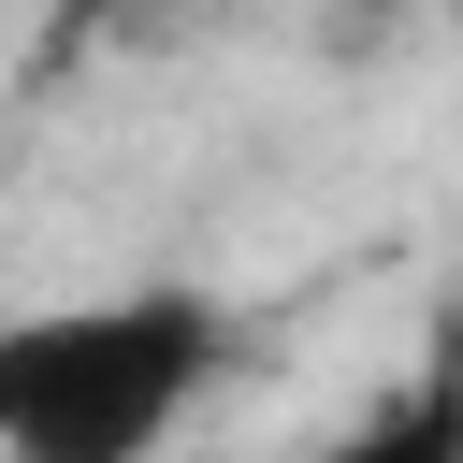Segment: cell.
<instances>
[{
	"label": "cell",
	"instance_id": "obj_4",
	"mask_svg": "<svg viewBox=\"0 0 463 463\" xmlns=\"http://www.w3.org/2000/svg\"><path fill=\"white\" fill-rule=\"evenodd\" d=\"M449 14H463V0H449Z\"/></svg>",
	"mask_w": 463,
	"mask_h": 463
},
{
	"label": "cell",
	"instance_id": "obj_1",
	"mask_svg": "<svg viewBox=\"0 0 463 463\" xmlns=\"http://www.w3.org/2000/svg\"><path fill=\"white\" fill-rule=\"evenodd\" d=\"M232 362L203 289H101L0 318V463H159V434Z\"/></svg>",
	"mask_w": 463,
	"mask_h": 463
},
{
	"label": "cell",
	"instance_id": "obj_3",
	"mask_svg": "<svg viewBox=\"0 0 463 463\" xmlns=\"http://www.w3.org/2000/svg\"><path fill=\"white\" fill-rule=\"evenodd\" d=\"M87 14H116V0H87Z\"/></svg>",
	"mask_w": 463,
	"mask_h": 463
},
{
	"label": "cell",
	"instance_id": "obj_2",
	"mask_svg": "<svg viewBox=\"0 0 463 463\" xmlns=\"http://www.w3.org/2000/svg\"><path fill=\"white\" fill-rule=\"evenodd\" d=\"M318 463H463V318H449V333L420 347V376H405V391H376Z\"/></svg>",
	"mask_w": 463,
	"mask_h": 463
}]
</instances>
